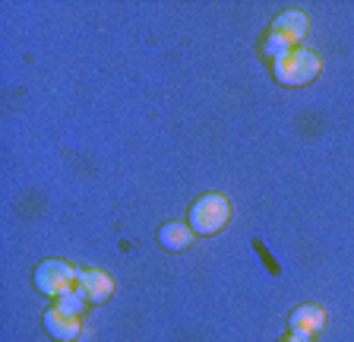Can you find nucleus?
Returning a JSON list of instances; mask_svg holds the SVG:
<instances>
[{"label": "nucleus", "instance_id": "obj_6", "mask_svg": "<svg viewBox=\"0 0 354 342\" xmlns=\"http://www.w3.org/2000/svg\"><path fill=\"white\" fill-rule=\"evenodd\" d=\"M307 29H310L307 13H301V10H285L281 16H275L272 32H269V35L285 38L288 45L295 48L297 42H304V38H307Z\"/></svg>", "mask_w": 354, "mask_h": 342}, {"label": "nucleus", "instance_id": "obj_5", "mask_svg": "<svg viewBox=\"0 0 354 342\" xmlns=\"http://www.w3.org/2000/svg\"><path fill=\"white\" fill-rule=\"evenodd\" d=\"M291 333L301 336V339H313L319 330L326 327V311L317 305H301L291 311V320H288Z\"/></svg>", "mask_w": 354, "mask_h": 342}, {"label": "nucleus", "instance_id": "obj_11", "mask_svg": "<svg viewBox=\"0 0 354 342\" xmlns=\"http://www.w3.org/2000/svg\"><path fill=\"white\" fill-rule=\"evenodd\" d=\"M285 342H310V339H301V336H291V339H285Z\"/></svg>", "mask_w": 354, "mask_h": 342}, {"label": "nucleus", "instance_id": "obj_4", "mask_svg": "<svg viewBox=\"0 0 354 342\" xmlns=\"http://www.w3.org/2000/svg\"><path fill=\"white\" fill-rule=\"evenodd\" d=\"M76 289L82 291L88 305H104L114 295V279L104 269H82L80 279H76Z\"/></svg>", "mask_w": 354, "mask_h": 342}, {"label": "nucleus", "instance_id": "obj_2", "mask_svg": "<svg viewBox=\"0 0 354 342\" xmlns=\"http://www.w3.org/2000/svg\"><path fill=\"white\" fill-rule=\"evenodd\" d=\"M228 219H231V203L221 194H206L190 206L193 235H215V231H221L228 225Z\"/></svg>", "mask_w": 354, "mask_h": 342}, {"label": "nucleus", "instance_id": "obj_3", "mask_svg": "<svg viewBox=\"0 0 354 342\" xmlns=\"http://www.w3.org/2000/svg\"><path fill=\"white\" fill-rule=\"evenodd\" d=\"M80 279L73 267L66 260H44L41 267L35 269V285L41 295H51V298H60L66 291H73V282Z\"/></svg>", "mask_w": 354, "mask_h": 342}, {"label": "nucleus", "instance_id": "obj_9", "mask_svg": "<svg viewBox=\"0 0 354 342\" xmlns=\"http://www.w3.org/2000/svg\"><path fill=\"white\" fill-rule=\"evenodd\" d=\"M86 305H88V301L82 298V291L73 289V291H66V295H60L54 307H60L64 314H73V317H82V307H86Z\"/></svg>", "mask_w": 354, "mask_h": 342}, {"label": "nucleus", "instance_id": "obj_10", "mask_svg": "<svg viewBox=\"0 0 354 342\" xmlns=\"http://www.w3.org/2000/svg\"><path fill=\"white\" fill-rule=\"evenodd\" d=\"M263 51L269 54V57H272V60H279V57H285V54H291V51H295V48L288 45L285 38H279V35H269V38H266V45H263Z\"/></svg>", "mask_w": 354, "mask_h": 342}, {"label": "nucleus", "instance_id": "obj_7", "mask_svg": "<svg viewBox=\"0 0 354 342\" xmlns=\"http://www.w3.org/2000/svg\"><path fill=\"white\" fill-rule=\"evenodd\" d=\"M44 330H48L54 339L70 342V339L80 336L82 323H80V317H73V314H64L60 307H51V311L44 314Z\"/></svg>", "mask_w": 354, "mask_h": 342}, {"label": "nucleus", "instance_id": "obj_1", "mask_svg": "<svg viewBox=\"0 0 354 342\" xmlns=\"http://www.w3.org/2000/svg\"><path fill=\"white\" fill-rule=\"evenodd\" d=\"M319 57L317 51H310V48H295L291 54H285V57L272 60V73L279 82H285V86H307V82H313L319 76Z\"/></svg>", "mask_w": 354, "mask_h": 342}, {"label": "nucleus", "instance_id": "obj_8", "mask_svg": "<svg viewBox=\"0 0 354 342\" xmlns=\"http://www.w3.org/2000/svg\"><path fill=\"white\" fill-rule=\"evenodd\" d=\"M158 244L165 251H187L193 244V228L190 222H168L158 231Z\"/></svg>", "mask_w": 354, "mask_h": 342}]
</instances>
